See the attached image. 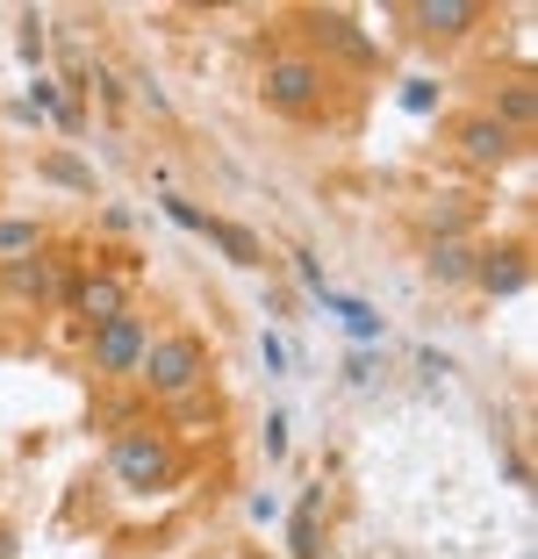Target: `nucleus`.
Here are the masks:
<instances>
[{"instance_id": "f257e3e1", "label": "nucleus", "mask_w": 538, "mask_h": 559, "mask_svg": "<svg viewBox=\"0 0 538 559\" xmlns=\"http://www.w3.org/2000/svg\"><path fill=\"white\" fill-rule=\"evenodd\" d=\"M137 373H144L151 395L179 402V395H195L201 380H209V345H201V337H151V352H144Z\"/></svg>"}, {"instance_id": "f03ea898", "label": "nucleus", "mask_w": 538, "mask_h": 559, "mask_svg": "<svg viewBox=\"0 0 538 559\" xmlns=\"http://www.w3.org/2000/svg\"><path fill=\"white\" fill-rule=\"evenodd\" d=\"M259 94H266V108H280V116H309L316 100L330 94V80H324L316 58H273V66L259 72Z\"/></svg>"}, {"instance_id": "7ed1b4c3", "label": "nucleus", "mask_w": 538, "mask_h": 559, "mask_svg": "<svg viewBox=\"0 0 538 559\" xmlns=\"http://www.w3.org/2000/svg\"><path fill=\"white\" fill-rule=\"evenodd\" d=\"M108 466H115V480H122V488L151 495L165 474H173V452H165L159 430H122V438L108 444Z\"/></svg>"}, {"instance_id": "20e7f679", "label": "nucleus", "mask_w": 538, "mask_h": 559, "mask_svg": "<svg viewBox=\"0 0 538 559\" xmlns=\"http://www.w3.org/2000/svg\"><path fill=\"white\" fill-rule=\"evenodd\" d=\"M151 352V323L144 316H115V323H101L94 337H86V359H94V373H137Z\"/></svg>"}, {"instance_id": "39448f33", "label": "nucleus", "mask_w": 538, "mask_h": 559, "mask_svg": "<svg viewBox=\"0 0 538 559\" xmlns=\"http://www.w3.org/2000/svg\"><path fill=\"white\" fill-rule=\"evenodd\" d=\"M165 215H173L179 230H195V237H209V245H223V251H230V265H259V259H266V251H259V237H252V230H237V223H223V215L195 209V201L165 194Z\"/></svg>"}, {"instance_id": "423d86ee", "label": "nucleus", "mask_w": 538, "mask_h": 559, "mask_svg": "<svg viewBox=\"0 0 538 559\" xmlns=\"http://www.w3.org/2000/svg\"><path fill=\"white\" fill-rule=\"evenodd\" d=\"M72 309L86 316V323H115V316H130V280H115V273H80L72 280Z\"/></svg>"}, {"instance_id": "0eeeda50", "label": "nucleus", "mask_w": 538, "mask_h": 559, "mask_svg": "<svg viewBox=\"0 0 538 559\" xmlns=\"http://www.w3.org/2000/svg\"><path fill=\"white\" fill-rule=\"evenodd\" d=\"M453 144H459V158H467V165H510V158H517V136H510L495 116H467Z\"/></svg>"}, {"instance_id": "6e6552de", "label": "nucleus", "mask_w": 538, "mask_h": 559, "mask_svg": "<svg viewBox=\"0 0 538 559\" xmlns=\"http://www.w3.org/2000/svg\"><path fill=\"white\" fill-rule=\"evenodd\" d=\"M0 287H8L15 301H50V295H66V273H58V265H44L30 251V259H8V265H0Z\"/></svg>"}, {"instance_id": "1a4fd4ad", "label": "nucleus", "mask_w": 538, "mask_h": 559, "mask_svg": "<svg viewBox=\"0 0 538 559\" xmlns=\"http://www.w3.org/2000/svg\"><path fill=\"white\" fill-rule=\"evenodd\" d=\"M409 22L424 36H467L473 22H481V8H473V0H424V8H409Z\"/></svg>"}, {"instance_id": "9d476101", "label": "nucleus", "mask_w": 538, "mask_h": 559, "mask_svg": "<svg viewBox=\"0 0 538 559\" xmlns=\"http://www.w3.org/2000/svg\"><path fill=\"white\" fill-rule=\"evenodd\" d=\"M473 280H481V295H517L531 265H524V251H489V259H473Z\"/></svg>"}, {"instance_id": "9b49d317", "label": "nucleus", "mask_w": 538, "mask_h": 559, "mask_svg": "<svg viewBox=\"0 0 538 559\" xmlns=\"http://www.w3.org/2000/svg\"><path fill=\"white\" fill-rule=\"evenodd\" d=\"M489 116L503 122L510 136H517V130H531V122H538V86H531V80H510L503 94H495V108H489Z\"/></svg>"}, {"instance_id": "f8f14e48", "label": "nucleus", "mask_w": 538, "mask_h": 559, "mask_svg": "<svg viewBox=\"0 0 538 559\" xmlns=\"http://www.w3.org/2000/svg\"><path fill=\"white\" fill-rule=\"evenodd\" d=\"M316 516H324V488H302V502H294V531H288L294 559H316Z\"/></svg>"}, {"instance_id": "ddd939ff", "label": "nucleus", "mask_w": 538, "mask_h": 559, "mask_svg": "<svg viewBox=\"0 0 538 559\" xmlns=\"http://www.w3.org/2000/svg\"><path fill=\"white\" fill-rule=\"evenodd\" d=\"M324 309H338V323L352 330L359 345H374V337H381V316L366 309V301H352V295H324Z\"/></svg>"}, {"instance_id": "4468645a", "label": "nucleus", "mask_w": 538, "mask_h": 559, "mask_svg": "<svg viewBox=\"0 0 538 559\" xmlns=\"http://www.w3.org/2000/svg\"><path fill=\"white\" fill-rule=\"evenodd\" d=\"M36 237H44V230H36L30 215H0V259H30Z\"/></svg>"}, {"instance_id": "2eb2a0df", "label": "nucleus", "mask_w": 538, "mask_h": 559, "mask_svg": "<svg viewBox=\"0 0 538 559\" xmlns=\"http://www.w3.org/2000/svg\"><path fill=\"white\" fill-rule=\"evenodd\" d=\"M431 273L438 280H473V251L459 245V237H445V245H431Z\"/></svg>"}, {"instance_id": "dca6fc26", "label": "nucleus", "mask_w": 538, "mask_h": 559, "mask_svg": "<svg viewBox=\"0 0 538 559\" xmlns=\"http://www.w3.org/2000/svg\"><path fill=\"white\" fill-rule=\"evenodd\" d=\"M324 29H330V44H338L344 58H352V66H374V58H381V50L366 44V36H359V29H352L344 15H324Z\"/></svg>"}, {"instance_id": "f3484780", "label": "nucleus", "mask_w": 538, "mask_h": 559, "mask_svg": "<svg viewBox=\"0 0 538 559\" xmlns=\"http://www.w3.org/2000/svg\"><path fill=\"white\" fill-rule=\"evenodd\" d=\"M44 180H58V187H80V194H94V173H86V165H72V158H44Z\"/></svg>"}, {"instance_id": "a211bd4d", "label": "nucleus", "mask_w": 538, "mask_h": 559, "mask_svg": "<svg viewBox=\"0 0 538 559\" xmlns=\"http://www.w3.org/2000/svg\"><path fill=\"white\" fill-rule=\"evenodd\" d=\"M402 108H409V116H431V108H438V86H431V80H409L402 86Z\"/></svg>"}, {"instance_id": "6ab92c4d", "label": "nucleus", "mask_w": 538, "mask_h": 559, "mask_svg": "<svg viewBox=\"0 0 538 559\" xmlns=\"http://www.w3.org/2000/svg\"><path fill=\"white\" fill-rule=\"evenodd\" d=\"M30 94H36V100H30V108H44V116H58V108H66V86H50V80H36V86H30Z\"/></svg>"}, {"instance_id": "aec40b11", "label": "nucleus", "mask_w": 538, "mask_h": 559, "mask_svg": "<svg viewBox=\"0 0 538 559\" xmlns=\"http://www.w3.org/2000/svg\"><path fill=\"white\" fill-rule=\"evenodd\" d=\"M22 58H30V66L44 58V22H36V15H22Z\"/></svg>"}, {"instance_id": "412c9836", "label": "nucleus", "mask_w": 538, "mask_h": 559, "mask_svg": "<svg viewBox=\"0 0 538 559\" xmlns=\"http://www.w3.org/2000/svg\"><path fill=\"white\" fill-rule=\"evenodd\" d=\"M266 452H273V460L288 452V416H266Z\"/></svg>"}, {"instance_id": "4be33fe9", "label": "nucleus", "mask_w": 538, "mask_h": 559, "mask_svg": "<svg viewBox=\"0 0 538 559\" xmlns=\"http://www.w3.org/2000/svg\"><path fill=\"white\" fill-rule=\"evenodd\" d=\"M344 380H352V388H366V380H374V359H366V352H352V359H344Z\"/></svg>"}, {"instance_id": "5701e85b", "label": "nucleus", "mask_w": 538, "mask_h": 559, "mask_svg": "<svg viewBox=\"0 0 538 559\" xmlns=\"http://www.w3.org/2000/svg\"><path fill=\"white\" fill-rule=\"evenodd\" d=\"M94 86H101V100H108V108H122V80H115V72H94Z\"/></svg>"}]
</instances>
